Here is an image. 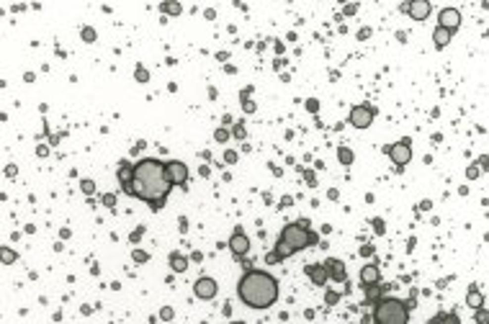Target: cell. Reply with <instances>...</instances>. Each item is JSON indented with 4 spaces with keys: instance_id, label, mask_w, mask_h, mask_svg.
I'll list each match as a JSON object with an SVG mask.
<instances>
[{
    "instance_id": "1",
    "label": "cell",
    "mask_w": 489,
    "mask_h": 324,
    "mask_svg": "<svg viewBox=\"0 0 489 324\" xmlns=\"http://www.w3.org/2000/svg\"><path fill=\"white\" fill-rule=\"evenodd\" d=\"M173 190V183L167 180L165 162L157 157H145L134 162V180H132V198L145 201L152 211H160L167 196Z\"/></svg>"
},
{
    "instance_id": "2",
    "label": "cell",
    "mask_w": 489,
    "mask_h": 324,
    "mask_svg": "<svg viewBox=\"0 0 489 324\" xmlns=\"http://www.w3.org/2000/svg\"><path fill=\"white\" fill-rule=\"evenodd\" d=\"M237 299L255 309V312H263V309H270L278 301V280L268 273V270L260 268H250L244 270L237 280Z\"/></svg>"
},
{
    "instance_id": "3",
    "label": "cell",
    "mask_w": 489,
    "mask_h": 324,
    "mask_svg": "<svg viewBox=\"0 0 489 324\" xmlns=\"http://www.w3.org/2000/svg\"><path fill=\"white\" fill-rule=\"evenodd\" d=\"M319 242V237L314 234L312 229H309V222L306 219H301V222H293V224H286L281 229V234L276 239V247L273 252L265 255V263L268 265H276V263H283L289 260L291 255L301 252L306 247H314V244Z\"/></svg>"
},
{
    "instance_id": "4",
    "label": "cell",
    "mask_w": 489,
    "mask_h": 324,
    "mask_svg": "<svg viewBox=\"0 0 489 324\" xmlns=\"http://www.w3.org/2000/svg\"><path fill=\"white\" fill-rule=\"evenodd\" d=\"M373 324H409V304L402 299H384L373 306Z\"/></svg>"
},
{
    "instance_id": "5",
    "label": "cell",
    "mask_w": 489,
    "mask_h": 324,
    "mask_svg": "<svg viewBox=\"0 0 489 324\" xmlns=\"http://www.w3.org/2000/svg\"><path fill=\"white\" fill-rule=\"evenodd\" d=\"M384 152L389 154V160L396 165V170H404V167L409 165V160H412V141L409 139H399V141H394V144L386 147Z\"/></svg>"
},
{
    "instance_id": "6",
    "label": "cell",
    "mask_w": 489,
    "mask_h": 324,
    "mask_svg": "<svg viewBox=\"0 0 489 324\" xmlns=\"http://www.w3.org/2000/svg\"><path fill=\"white\" fill-rule=\"evenodd\" d=\"M373 119H376V108L368 106V103H358V106H353L350 113H347V124L353 129H368L373 124Z\"/></svg>"
},
{
    "instance_id": "7",
    "label": "cell",
    "mask_w": 489,
    "mask_h": 324,
    "mask_svg": "<svg viewBox=\"0 0 489 324\" xmlns=\"http://www.w3.org/2000/svg\"><path fill=\"white\" fill-rule=\"evenodd\" d=\"M165 173H167V180L173 183V188L188 183V165L180 162V160H167L165 162Z\"/></svg>"
},
{
    "instance_id": "8",
    "label": "cell",
    "mask_w": 489,
    "mask_h": 324,
    "mask_svg": "<svg viewBox=\"0 0 489 324\" xmlns=\"http://www.w3.org/2000/svg\"><path fill=\"white\" fill-rule=\"evenodd\" d=\"M229 250H232V255H235L237 260H242V257L250 252V237L242 231V227H235V231H232V237H229Z\"/></svg>"
},
{
    "instance_id": "9",
    "label": "cell",
    "mask_w": 489,
    "mask_h": 324,
    "mask_svg": "<svg viewBox=\"0 0 489 324\" xmlns=\"http://www.w3.org/2000/svg\"><path fill=\"white\" fill-rule=\"evenodd\" d=\"M193 293H196V299H201V301H211L214 296L219 293V286H216L214 278L201 276L196 283H193Z\"/></svg>"
},
{
    "instance_id": "10",
    "label": "cell",
    "mask_w": 489,
    "mask_h": 324,
    "mask_svg": "<svg viewBox=\"0 0 489 324\" xmlns=\"http://www.w3.org/2000/svg\"><path fill=\"white\" fill-rule=\"evenodd\" d=\"M402 10L407 13L412 21H425V18L430 16L433 5L428 3V0H412V3H404V5H402Z\"/></svg>"
},
{
    "instance_id": "11",
    "label": "cell",
    "mask_w": 489,
    "mask_h": 324,
    "mask_svg": "<svg viewBox=\"0 0 489 324\" xmlns=\"http://www.w3.org/2000/svg\"><path fill=\"white\" fill-rule=\"evenodd\" d=\"M438 26H443V29L456 34V29L461 26V10L458 8H443L438 13Z\"/></svg>"
},
{
    "instance_id": "12",
    "label": "cell",
    "mask_w": 489,
    "mask_h": 324,
    "mask_svg": "<svg viewBox=\"0 0 489 324\" xmlns=\"http://www.w3.org/2000/svg\"><path fill=\"white\" fill-rule=\"evenodd\" d=\"M116 178H119V185L126 196H132V180H134V165L132 162H119V170H116Z\"/></svg>"
},
{
    "instance_id": "13",
    "label": "cell",
    "mask_w": 489,
    "mask_h": 324,
    "mask_svg": "<svg viewBox=\"0 0 489 324\" xmlns=\"http://www.w3.org/2000/svg\"><path fill=\"white\" fill-rule=\"evenodd\" d=\"M304 273H306V278L312 280L314 286H319V288H325V283L330 280V273H327L325 263H312V265H306Z\"/></svg>"
},
{
    "instance_id": "14",
    "label": "cell",
    "mask_w": 489,
    "mask_h": 324,
    "mask_svg": "<svg viewBox=\"0 0 489 324\" xmlns=\"http://www.w3.org/2000/svg\"><path fill=\"white\" fill-rule=\"evenodd\" d=\"M325 268L330 273V280L335 283H347V270H345V263L338 260V257H330V260H325Z\"/></svg>"
},
{
    "instance_id": "15",
    "label": "cell",
    "mask_w": 489,
    "mask_h": 324,
    "mask_svg": "<svg viewBox=\"0 0 489 324\" xmlns=\"http://www.w3.org/2000/svg\"><path fill=\"white\" fill-rule=\"evenodd\" d=\"M358 278H360V286H363V288L366 286H376V283H381V270H379L376 263H368V265L360 268Z\"/></svg>"
},
{
    "instance_id": "16",
    "label": "cell",
    "mask_w": 489,
    "mask_h": 324,
    "mask_svg": "<svg viewBox=\"0 0 489 324\" xmlns=\"http://www.w3.org/2000/svg\"><path fill=\"white\" fill-rule=\"evenodd\" d=\"M450 39H453V31L443 29V26H435V31H433V44H435V49H445V46L450 44Z\"/></svg>"
},
{
    "instance_id": "17",
    "label": "cell",
    "mask_w": 489,
    "mask_h": 324,
    "mask_svg": "<svg viewBox=\"0 0 489 324\" xmlns=\"http://www.w3.org/2000/svg\"><path fill=\"white\" fill-rule=\"evenodd\" d=\"M167 263H170V270L173 273H186L188 270V257L183 252H170V257H167Z\"/></svg>"
},
{
    "instance_id": "18",
    "label": "cell",
    "mask_w": 489,
    "mask_h": 324,
    "mask_svg": "<svg viewBox=\"0 0 489 324\" xmlns=\"http://www.w3.org/2000/svg\"><path fill=\"white\" fill-rule=\"evenodd\" d=\"M363 291H366V301L373 304V306H376V304L384 299V288L379 286V283H376V286H366Z\"/></svg>"
},
{
    "instance_id": "19",
    "label": "cell",
    "mask_w": 489,
    "mask_h": 324,
    "mask_svg": "<svg viewBox=\"0 0 489 324\" xmlns=\"http://www.w3.org/2000/svg\"><path fill=\"white\" fill-rule=\"evenodd\" d=\"M466 304L474 309V312H476V309H482V306H484V296H482V291H479V288H469V293H466Z\"/></svg>"
},
{
    "instance_id": "20",
    "label": "cell",
    "mask_w": 489,
    "mask_h": 324,
    "mask_svg": "<svg viewBox=\"0 0 489 324\" xmlns=\"http://www.w3.org/2000/svg\"><path fill=\"white\" fill-rule=\"evenodd\" d=\"M338 160L347 167V165H353L355 154H353V149H350V147H338Z\"/></svg>"
},
{
    "instance_id": "21",
    "label": "cell",
    "mask_w": 489,
    "mask_h": 324,
    "mask_svg": "<svg viewBox=\"0 0 489 324\" xmlns=\"http://www.w3.org/2000/svg\"><path fill=\"white\" fill-rule=\"evenodd\" d=\"M435 324H461V319H458V314H440V317H435Z\"/></svg>"
},
{
    "instance_id": "22",
    "label": "cell",
    "mask_w": 489,
    "mask_h": 324,
    "mask_svg": "<svg viewBox=\"0 0 489 324\" xmlns=\"http://www.w3.org/2000/svg\"><path fill=\"white\" fill-rule=\"evenodd\" d=\"M0 257H3V263H5V265H13V263L18 260V255L13 252L10 247H3V250H0Z\"/></svg>"
},
{
    "instance_id": "23",
    "label": "cell",
    "mask_w": 489,
    "mask_h": 324,
    "mask_svg": "<svg viewBox=\"0 0 489 324\" xmlns=\"http://www.w3.org/2000/svg\"><path fill=\"white\" fill-rule=\"evenodd\" d=\"M474 322L476 324H489V309H476V312H474Z\"/></svg>"
},
{
    "instance_id": "24",
    "label": "cell",
    "mask_w": 489,
    "mask_h": 324,
    "mask_svg": "<svg viewBox=\"0 0 489 324\" xmlns=\"http://www.w3.org/2000/svg\"><path fill=\"white\" fill-rule=\"evenodd\" d=\"M232 137H235V139H244V137H247L244 121H237V124H235V129H232Z\"/></svg>"
},
{
    "instance_id": "25",
    "label": "cell",
    "mask_w": 489,
    "mask_h": 324,
    "mask_svg": "<svg viewBox=\"0 0 489 324\" xmlns=\"http://www.w3.org/2000/svg\"><path fill=\"white\" fill-rule=\"evenodd\" d=\"M229 137H232V134L227 132V129H224V126H219V129H216V132H214V139L219 141V144H224V141H229Z\"/></svg>"
},
{
    "instance_id": "26",
    "label": "cell",
    "mask_w": 489,
    "mask_h": 324,
    "mask_svg": "<svg viewBox=\"0 0 489 324\" xmlns=\"http://www.w3.org/2000/svg\"><path fill=\"white\" fill-rule=\"evenodd\" d=\"M96 36H98L96 29H90V26H85V29H83V42H85V44H93Z\"/></svg>"
},
{
    "instance_id": "27",
    "label": "cell",
    "mask_w": 489,
    "mask_h": 324,
    "mask_svg": "<svg viewBox=\"0 0 489 324\" xmlns=\"http://www.w3.org/2000/svg\"><path fill=\"white\" fill-rule=\"evenodd\" d=\"M134 77L139 83H147L149 80V72H147V67H142V64H137V70H134Z\"/></svg>"
},
{
    "instance_id": "28",
    "label": "cell",
    "mask_w": 489,
    "mask_h": 324,
    "mask_svg": "<svg viewBox=\"0 0 489 324\" xmlns=\"http://www.w3.org/2000/svg\"><path fill=\"white\" fill-rule=\"evenodd\" d=\"M80 188H83V193H88V196H93V193H96V183H93V180H80Z\"/></svg>"
},
{
    "instance_id": "29",
    "label": "cell",
    "mask_w": 489,
    "mask_h": 324,
    "mask_svg": "<svg viewBox=\"0 0 489 324\" xmlns=\"http://www.w3.org/2000/svg\"><path fill=\"white\" fill-rule=\"evenodd\" d=\"M479 175H482V167H479V165H469V167H466V178H469V180H476Z\"/></svg>"
},
{
    "instance_id": "30",
    "label": "cell",
    "mask_w": 489,
    "mask_h": 324,
    "mask_svg": "<svg viewBox=\"0 0 489 324\" xmlns=\"http://www.w3.org/2000/svg\"><path fill=\"white\" fill-rule=\"evenodd\" d=\"M132 257H134V263H147V260H149V255H147L145 250H134Z\"/></svg>"
},
{
    "instance_id": "31",
    "label": "cell",
    "mask_w": 489,
    "mask_h": 324,
    "mask_svg": "<svg viewBox=\"0 0 489 324\" xmlns=\"http://www.w3.org/2000/svg\"><path fill=\"white\" fill-rule=\"evenodd\" d=\"M173 317H175V312H173L170 306H162V309H160V319H162V322H170Z\"/></svg>"
},
{
    "instance_id": "32",
    "label": "cell",
    "mask_w": 489,
    "mask_h": 324,
    "mask_svg": "<svg viewBox=\"0 0 489 324\" xmlns=\"http://www.w3.org/2000/svg\"><path fill=\"white\" fill-rule=\"evenodd\" d=\"M160 10H162V13H180V5H178V3H162Z\"/></svg>"
},
{
    "instance_id": "33",
    "label": "cell",
    "mask_w": 489,
    "mask_h": 324,
    "mask_svg": "<svg viewBox=\"0 0 489 324\" xmlns=\"http://www.w3.org/2000/svg\"><path fill=\"white\" fill-rule=\"evenodd\" d=\"M224 162H227V165H235V162H237V152H235V149H227V152H224Z\"/></svg>"
},
{
    "instance_id": "34",
    "label": "cell",
    "mask_w": 489,
    "mask_h": 324,
    "mask_svg": "<svg viewBox=\"0 0 489 324\" xmlns=\"http://www.w3.org/2000/svg\"><path fill=\"white\" fill-rule=\"evenodd\" d=\"M103 203H106L108 209H113V203H116V196H113V193H106V196H103Z\"/></svg>"
},
{
    "instance_id": "35",
    "label": "cell",
    "mask_w": 489,
    "mask_h": 324,
    "mask_svg": "<svg viewBox=\"0 0 489 324\" xmlns=\"http://www.w3.org/2000/svg\"><path fill=\"white\" fill-rule=\"evenodd\" d=\"M476 165H479L482 170H487V167H489V157H487V154H482V157H479V162H476Z\"/></svg>"
},
{
    "instance_id": "36",
    "label": "cell",
    "mask_w": 489,
    "mask_h": 324,
    "mask_svg": "<svg viewBox=\"0 0 489 324\" xmlns=\"http://www.w3.org/2000/svg\"><path fill=\"white\" fill-rule=\"evenodd\" d=\"M338 299H340L338 293H332V291L327 293V304H330V306H335V304H338Z\"/></svg>"
},
{
    "instance_id": "37",
    "label": "cell",
    "mask_w": 489,
    "mask_h": 324,
    "mask_svg": "<svg viewBox=\"0 0 489 324\" xmlns=\"http://www.w3.org/2000/svg\"><path fill=\"white\" fill-rule=\"evenodd\" d=\"M360 255H373V247H371V244H363V247H360Z\"/></svg>"
},
{
    "instance_id": "38",
    "label": "cell",
    "mask_w": 489,
    "mask_h": 324,
    "mask_svg": "<svg viewBox=\"0 0 489 324\" xmlns=\"http://www.w3.org/2000/svg\"><path fill=\"white\" fill-rule=\"evenodd\" d=\"M306 108H309V111H312V113H314V111H317L319 106H317V100L312 98V100H306Z\"/></svg>"
},
{
    "instance_id": "39",
    "label": "cell",
    "mask_w": 489,
    "mask_h": 324,
    "mask_svg": "<svg viewBox=\"0 0 489 324\" xmlns=\"http://www.w3.org/2000/svg\"><path fill=\"white\" fill-rule=\"evenodd\" d=\"M366 36H371V31H368V29H360V34H358V39H366Z\"/></svg>"
},
{
    "instance_id": "40",
    "label": "cell",
    "mask_w": 489,
    "mask_h": 324,
    "mask_svg": "<svg viewBox=\"0 0 489 324\" xmlns=\"http://www.w3.org/2000/svg\"><path fill=\"white\" fill-rule=\"evenodd\" d=\"M229 324H244V322H229Z\"/></svg>"
}]
</instances>
